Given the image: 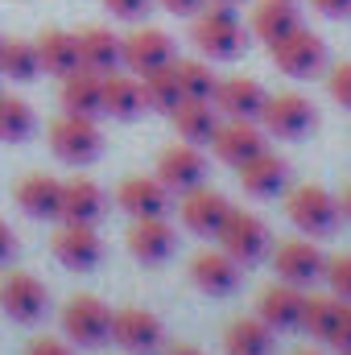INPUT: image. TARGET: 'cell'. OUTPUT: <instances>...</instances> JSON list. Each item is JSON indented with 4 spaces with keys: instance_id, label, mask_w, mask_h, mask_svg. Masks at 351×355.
<instances>
[{
    "instance_id": "d6a6232c",
    "label": "cell",
    "mask_w": 351,
    "mask_h": 355,
    "mask_svg": "<svg viewBox=\"0 0 351 355\" xmlns=\"http://www.w3.org/2000/svg\"><path fill=\"white\" fill-rule=\"evenodd\" d=\"M348 306H351V302H343V297H306L302 331L327 343V339H331V331L339 327V318H343V310H348Z\"/></svg>"
},
{
    "instance_id": "60d3db41",
    "label": "cell",
    "mask_w": 351,
    "mask_h": 355,
    "mask_svg": "<svg viewBox=\"0 0 351 355\" xmlns=\"http://www.w3.org/2000/svg\"><path fill=\"white\" fill-rule=\"evenodd\" d=\"M323 17H348L351 12V0H310Z\"/></svg>"
},
{
    "instance_id": "30bf717a",
    "label": "cell",
    "mask_w": 351,
    "mask_h": 355,
    "mask_svg": "<svg viewBox=\"0 0 351 355\" xmlns=\"http://www.w3.org/2000/svg\"><path fill=\"white\" fill-rule=\"evenodd\" d=\"M232 215V202L219 194V190H207V186H194L178 198V219L186 232L194 236H215L223 227V219Z\"/></svg>"
},
{
    "instance_id": "f546056e",
    "label": "cell",
    "mask_w": 351,
    "mask_h": 355,
    "mask_svg": "<svg viewBox=\"0 0 351 355\" xmlns=\"http://www.w3.org/2000/svg\"><path fill=\"white\" fill-rule=\"evenodd\" d=\"M0 75L12 83H33L42 75V58H37V42L25 37H4L0 42Z\"/></svg>"
},
{
    "instance_id": "74e56055",
    "label": "cell",
    "mask_w": 351,
    "mask_h": 355,
    "mask_svg": "<svg viewBox=\"0 0 351 355\" xmlns=\"http://www.w3.org/2000/svg\"><path fill=\"white\" fill-rule=\"evenodd\" d=\"M103 8L112 17H120V21H145L149 8H153V0H103Z\"/></svg>"
},
{
    "instance_id": "ac0fdd59",
    "label": "cell",
    "mask_w": 351,
    "mask_h": 355,
    "mask_svg": "<svg viewBox=\"0 0 351 355\" xmlns=\"http://www.w3.org/2000/svg\"><path fill=\"white\" fill-rule=\"evenodd\" d=\"M264 99H268L264 87L257 79H244V75L219 79V87H215V107H219V116H228V120H261Z\"/></svg>"
},
{
    "instance_id": "9a60e30c",
    "label": "cell",
    "mask_w": 351,
    "mask_h": 355,
    "mask_svg": "<svg viewBox=\"0 0 351 355\" xmlns=\"http://www.w3.org/2000/svg\"><path fill=\"white\" fill-rule=\"evenodd\" d=\"M116 202H120V211L128 215V219H157V215H166V207H170V190L162 186V178H124L120 182V190H116Z\"/></svg>"
},
{
    "instance_id": "cb8c5ba5",
    "label": "cell",
    "mask_w": 351,
    "mask_h": 355,
    "mask_svg": "<svg viewBox=\"0 0 351 355\" xmlns=\"http://www.w3.org/2000/svg\"><path fill=\"white\" fill-rule=\"evenodd\" d=\"M58 99H62V112H75V116H99V112H103V75H95V71H87V67L71 71V75L62 79Z\"/></svg>"
},
{
    "instance_id": "83f0119b",
    "label": "cell",
    "mask_w": 351,
    "mask_h": 355,
    "mask_svg": "<svg viewBox=\"0 0 351 355\" xmlns=\"http://www.w3.org/2000/svg\"><path fill=\"white\" fill-rule=\"evenodd\" d=\"M298 25H302V17H298V4H293V0H261V4L252 8V21H248L252 37H261L264 46L281 42V37L293 33Z\"/></svg>"
},
{
    "instance_id": "3957f363",
    "label": "cell",
    "mask_w": 351,
    "mask_h": 355,
    "mask_svg": "<svg viewBox=\"0 0 351 355\" xmlns=\"http://www.w3.org/2000/svg\"><path fill=\"white\" fill-rule=\"evenodd\" d=\"M285 215L298 232L306 236H327L339 227L343 211H339V198H331L323 186H298L285 194Z\"/></svg>"
},
{
    "instance_id": "7dc6e473",
    "label": "cell",
    "mask_w": 351,
    "mask_h": 355,
    "mask_svg": "<svg viewBox=\"0 0 351 355\" xmlns=\"http://www.w3.org/2000/svg\"><path fill=\"white\" fill-rule=\"evenodd\" d=\"M293 355H318V352H293Z\"/></svg>"
},
{
    "instance_id": "b9f144b4",
    "label": "cell",
    "mask_w": 351,
    "mask_h": 355,
    "mask_svg": "<svg viewBox=\"0 0 351 355\" xmlns=\"http://www.w3.org/2000/svg\"><path fill=\"white\" fill-rule=\"evenodd\" d=\"M166 4V12H178V17H194L207 0H162Z\"/></svg>"
},
{
    "instance_id": "f1b7e54d",
    "label": "cell",
    "mask_w": 351,
    "mask_h": 355,
    "mask_svg": "<svg viewBox=\"0 0 351 355\" xmlns=\"http://www.w3.org/2000/svg\"><path fill=\"white\" fill-rule=\"evenodd\" d=\"M37 58H42V71L54 75V79H67L71 71H79V37L67 33V29H46L37 37Z\"/></svg>"
},
{
    "instance_id": "4316f807",
    "label": "cell",
    "mask_w": 351,
    "mask_h": 355,
    "mask_svg": "<svg viewBox=\"0 0 351 355\" xmlns=\"http://www.w3.org/2000/svg\"><path fill=\"white\" fill-rule=\"evenodd\" d=\"M108 198L95 182H67L58 194V219L62 223H99Z\"/></svg>"
},
{
    "instance_id": "484cf974",
    "label": "cell",
    "mask_w": 351,
    "mask_h": 355,
    "mask_svg": "<svg viewBox=\"0 0 351 355\" xmlns=\"http://www.w3.org/2000/svg\"><path fill=\"white\" fill-rule=\"evenodd\" d=\"M103 112L116 116V120H132L145 107V91H141V75H124V71H108L103 75Z\"/></svg>"
},
{
    "instance_id": "7402d4cb",
    "label": "cell",
    "mask_w": 351,
    "mask_h": 355,
    "mask_svg": "<svg viewBox=\"0 0 351 355\" xmlns=\"http://www.w3.org/2000/svg\"><path fill=\"white\" fill-rule=\"evenodd\" d=\"M190 281H194V289H203L211 297H223V293H232L240 285V265L223 248L219 252H198L190 261Z\"/></svg>"
},
{
    "instance_id": "7c38bea8",
    "label": "cell",
    "mask_w": 351,
    "mask_h": 355,
    "mask_svg": "<svg viewBox=\"0 0 351 355\" xmlns=\"http://www.w3.org/2000/svg\"><path fill=\"white\" fill-rule=\"evenodd\" d=\"M211 149L223 166L240 170L244 162H252L264 149V132L257 128V120H219V128L211 137Z\"/></svg>"
},
{
    "instance_id": "1f68e13d",
    "label": "cell",
    "mask_w": 351,
    "mask_h": 355,
    "mask_svg": "<svg viewBox=\"0 0 351 355\" xmlns=\"http://www.w3.org/2000/svg\"><path fill=\"white\" fill-rule=\"evenodd\" d=\"M141 91H145V107H149V112H174L178 103L186 99V95H182V83H178L174 62L162 67V71L141 75Z\"/></svg>"
},
{
    "instance_id": "7a4b0ae2",
    "label": "cell",
    "mask_w": 351,
    "mask_h": 355,
    "mask_svg": "<svg viewBox=\"0 0 351 355\" xmlns=\"http://www.w3.org/2000/svg\"><path fill=\"white\" fill-rule=\"evenodd\" d=\"M103 149V132L95 124V116H75V112H62L54 124H50V153L67 166H87L99 157Z\"/></svg>"
},
{
    "instance_id": "c3c4849f",
    "label": "cell",
    "mask_w": 351,
    "mask_h": 355,
    "mask_svg": "<svg viewBox=\"0 0 351 355\" xmlns=\"http://www.w3.org/2000/svg\"><path fill=\"white\" fill-rule=\"evenodd\" d=\"M0 42H4V37H0Z\"/></svg>"
},
{
    "instance_id": "836d02e7",
    "label": "cell",
    "mask_w": 351,
    "mask_h": 355,
    "mask_svg": "<svg viewBox=\"0 0 351 355\" xmlns=\"http://www.w3.org/2000/svg\"><path fill=\"white\" fill-rule=\"evenodd\" d=\"M174 71H178V83H182L186 99H215L219 75H215V67L207 58H178Z\"/></svg>"
},
{
    "instance_id": "4dcf8cb0",
    "label": "cell",
    "mask_w": 351,
    "mask_h": 355,
    "mask_svg": "<svg viewBox=\"0 0 351 355\" xmlns=\"http://www.w3.org/2000/svg\"><path fill=\"white\" fill-rule=\"evenodd\" d=\"M223 352L228 355H273V327L261 318H240L223 331Z\"/></svg>"
},
{
    "instance_id": "5b68a950",
    "label": "cell",
    "mask_w": 351,
    "mask_h": 355,
    "mask_svg": "<svg viewBox=\"0 0 351 355\" xmlns=\"http://www.w3.org/2000/svg\"><path fill=\"white\" fill-rule=\"evenodd\" d=\"M314 120H318L314 103H310L306 95H298V91H281V95H268V99H264L261 124H264V132L277 137V141H298V137H306V132L314 128Z\"/></svg>"
},
{
    "instance_id": "6da1fadb",
    "label": "cell",
    "mask_w": 351,
    "mask_h": 355,
    "mask_svg": "<svg viewBox=\"0 0 351 355\" xmlns=\"http://www.w3.org/2000/svg\"><path fill=\"white\" fill-rule=\"evenodd\" d=\"M190 42L198 46V54L207 62H223V58H240L248 46V29L236 21V12L228 4H203L198 17L190 21Z\"/></svg>"
},
{
    "instance_id": "52a82bcc",
    "label": "cell",
    "mask_w": 351,
    "mask_h": 355,
    "mask_svg": "<svg viewBox=\"0 0 351 355\" xmlns=\"http://www.w3.org/2000/svg\"><path fill=\"white\" fill-rule=\"evenodd\" d=\"M268 50H273L277 71L289 75V79H310V75H318L323 62H327V46H323V37L310 33V29H302V25H298L293 33H285L281 42H273Z\"/></svg>"
},
{
    "instance_id": "4fadbf2b",
    "label": "cell",
    "mask_w": 351,
    "mask_h": 355,
    "mask_svg": "<svg viewBox=\"0 0 351 355\" xmlns=\"http://www.w3.org/2000/svg\"><path fill=\"white\" fill-rule=\"evenodd\" d=\"M50 248H54L58 265L79 268V272H83V268H95L99 257H103V244H99L95 223H62V227L54 232Z\"/></svg>"
},
{
    "instance_id": "d590c367",
    "label": "cell",
    "mask_w": 351,
    "mask_h": 355,
    "mask_svg": "<svg viewBox=\"0 0 351 355\" xmlns=\"http://www.w3.org/2000/svg\"><path fill=\"white\" fill-rule=\"evenodd\" d=\"M323 277L331 281V293H335V297L351 302V257H335V261H327Z\"/></svg>"
},
{
    "instance_id": "7bdbcfd3",
    "label": "cell",
    "mask_w": 351,
    "mask_h": 355,
    "mask_svg": "<svg viewBox=\"0 0 351 355\" xmlns=\"http://www.w3.org/2000/svg\"><path fill=\"white\" fill-rule=\"evenodd\" d=\"M12 252H17V236H12V227H8V223L0 219V265H4V261H8Z\"/></svg>"
},
{
    "instance_id": "e575fe53",
    "label": "cell",
    "mask_w": 351,
    "mask_h": 355,
    "mask_svg": "<svg viewBox=\"0 0 351 355\" xmlns=\"http://www.w3.org/2000/svg\"><path fill=\"white\" fill-rule=\"evenodd\" d=\"M33 137V107L17 95H0V141L21 145Z\"/></svg>"
},
{
    "instance_id": "ee69618b",
    "label": "cell",
    "mask_w": 351,
    "mask_h": 355,
    "mask_svg": "<svg viewBox=\"0 0 351 355\" xmlns=\"http://www.w3.org/2000/svg\"><path fill=\"white\" fill-rule=\"evenodd\" d=\"M162 355H203V352L190 347V343H170V347H162Z\"/></svg>"
},
{
    "instance_id": "d4e9b609",
    "label": "cell",
    "mask_w": 351,
    "mask_h": 355,
    "mask_svg": "<svg viewBox=\"0 0 351 355\" xmlns=\"http://www.w3.org/2000/svg\"><path fill=\"white\" fill-rule=\"evenodd\" d=\"M58 194L62 182L54 174H25L17 182V202L29 219H58Z\"/></svg>"
},
{
    "instance_id": "2e32d148",
    "label": "cell",
    "mask_w": 351,
    "mask_h": 355,
    "mask_svg": "<svg viewBox=\"0 0 351 355\" xmlns=\"http://www.w3.org/2000/svg\"><path fill=\"white\" fill-rule=\"evenodd\" d=\"M157 178H162L166 190L186 194V190H194V186L207 182V157L194 145H174V149H166L157 157Z\"/></svg>"
},
{
    "instance_id": "ba28073f",
    "label": "cell",
    "mask_w": 351,
    "mask_h": 355,
    "mask_svg": "<svg viewBox=\"0 0 351 355\" xmlns=\"http://www.w3.org/2000/svg\"><path fill=\"white\" fill-rule=\"evenodd\" d=\"M112 343L128 355H153V352H162L166 331H162V322L149 310L124 306V310L112 314Z\"/></svg>"
},
{
    "instance_id": "9c48e42d",
    "label": "cell",
    "mask_w": 351,
    "mask_h": 355,
    "mask_svg": "<svg viewBox=\"0 0 351 355\" xmlns=\"http://www.w3.org/2000/svg\"><path fill=\"white\" fill-rule=\"evenodd\" d=\"M0 310L12 322H37L50 310V289L33 272H8L0 281Z\"/></svg>"
},
{
    "instance_id": "277c9868",
    "label": "cell",
    "mask_w": 351,
    "mask_h": 355,
    "mask_svg": "<svg viewBox=\"0 0 351 355\" xmlns=\"http://www.w3.org/2000/svg\"><path fill=\"white\" fill-rule=\"evenodd\" d=\"M112 314H116V310H108L99 297L79 293V297H71L67 310H62V331H67V339L79 343V347H103V343H112Z\"/></svg>"
},
{
    "instance_id": "ab89813d",
    "label": "cell",
    "mask_w": 351,
    "mask_h": 355,
    "mask_svg": "<svg viewBox=\"0 0 351 355\" xmlns=\"http://www.w3.org/2000/svg\"><path fill=\"white\" fill-rule=\"evenodd\" d=\"M25 355H75V352H71L62 339H50V335H42V339H33V343H29V352H25Z\"/></svg>"
},
{
    "instance_id": "d6986e66",
    "label": "cell",
    "mask_w": 351,
    "mask_h": 355,
    "mask_svg": "<svg viewBox=\"0 0 351 355\" xmlns=\"http://www.w3.org/2000/svg\"><path fill=\"white\" fill-rule=\"evenodd\" d=\"M302 310H306V293L298 285H273L257 297V318L273 331H293L302 327Z\"/></svg>"
},
{
    "instance_id": "bcb514c9",
    "label": "cell",
    "mask_w": 351,
    "mask_h": 355,
    "mask_svg": "<svg viewBox=\"0 0 351 355\" xmlns=\"http://www.w3.org/2000/svg\"><path fill=\"white\" fill-rule=\"evenodd\" d=\"M211 4H228V8H232V4H240V0H211Z\"/></svg>"
},
{
    "instance_id": "8fae6325",
    "label": "cell",
    "mask_w": 351,
    "mask_h": 355,
    "mask_svg": "<svg viewBox=\"0 0 351 355\" xmlns=\"http://www.w3.org/2000/svg\"><path fill=\"white\" fill-rule=\"evenodd\" d=\"M273 268H277V277H281L285 285L306 289V285L323 281L327 261H323V252H318L310 240H281L277 252H273Z\"/></svg>"
},
{
    "instance_id": "f6af8a7d",
    "label": "cell",
    "mask_w": 351,
    "mask_h": 355,
    "mask_svg": "<svg viewBox=\"0 0 351 355\" xmlns=\"http://www.w3.org/2000/svg\"><path fill=\"white\" fill-rule=\"evenodd\" d=\"M339 211H343V215H348V219H351V190H348V194H343V198H339Z\"/></svg>"
},
{
    "instance_id": "f35d334b",
    "label": "cell",
    "mask_w": 351,
    "mask_h": 355,
    "mask_svg": "<svg viewBox=\"0 0 351 355\" xmlns=\"http://www.w3.org/2000/svg\"><path fill=\"white\" fill-rule=\"evenodd\" d=\"M327 343H331L339 355H351V306L343 310V318H339V327L331 331V339H327Z\"/></svg>"
},
{
    "instance_id": "8992f818",
    "label": "cell",
    "mask_w": 351,
    "mask_h": 355,
    "mask_svg": "<svg viewBox=\"0 0 351 355\" xmlns=\"http://www.w3.org/2000/svg\"><path fill=\"white\" fill-rule=\"evenodd\" d=\"M215 240H219V248H223L240 268L264 261V252H268V227H264L257 215L236 211V207H232V215L223 219V227L215 232Z\"/></svg>"
},
{
    "instance_id": "ffe728a7",
    "label": "cell",
    "mask_w": 351,
    "mask_h": 355,
    "mask_svg": "<svg viewBox=\"0 0 351 355\" xmlns=\"http://www.w3.org/2000/svg\"><path fill=\"white\" fill-rule=\"evenodd\" d=\"M174 244H178V236H174V227L166 223V215H157V219H132V227H128V252L141 265H162L174 252Z\"/></svg>"
},
{
    "instance_id": "e0dca14e",
    "label": "cell",
    "mask_w": 351,
    "mask_h": 355,
    "mask_svg": "<svg viewBox=\"0 0 351 355\" xmlns=\"http://www.w3.org/2000/svg\"><path fill=\"white\" fill-rule=\"evenodd\" d=\"M75 37H79V62L87 71L108 75V71H120L124 67V37H116L108 25H87Z\"/></svg>"
},
{
    "instance_id": "5bb4252c",
    "label": "cell",
    "mask_w": 351,
    "mask_h": 355,
    "mask_svg": "<svg viewBox=\"0 0 351 355\" xmlns=\"http://www.w3.org/2000/svg\"><path fill=\"white\" fill-rule=\"evenodd\" d=\"M170 62H178L170 33H162V29H137L132 37H124V67L132 75H149V71H162Z\"/></svg>"
},
{
    "instance_id": "603a6c76",
    "label": "cell",
    "mask_w": 351,
    "mask_h": 355,
    "mask_svg": "<svg viewBox=\"0 0 351 355\" xmlns=\"http://www.w3.org/2000/svg\"><path fill=\"white\" fill-rule=\"evenodd\" d=\"M170 116H174V128L186 145H211V137H215V128H219V107H215V99H182Z\"/></svg>"
},
{
    "instance_id": "8d00e7d4",
    "label": "cell",
    "mask_w": 351,
    "mask_h": 355,
    "mask_svg": "<svg viewBox=\"0 0 351 355\" xmlns=\"http://www.w3.org/2000/svg\"><path fill=\"white\" fill-rule=\"evenodd\" d=\"M327 91H331V99H335L339 107H348V112H351V62H339V67L331 71Z\"/></svg>"
},
{
    "instance_id": "44dd1931",
    "label": "cell",
    "mask_w": 351,
    "mask_h": 355,
    "mask_svg": "<svg viewBox=\"0 0 351 355\" xmlns=\"http://www.w3.org/2000/svg\"><path fill=\"white\" fill-rule=\"evenodd\" d=\"M240 186L252 194V198H273L289 186V166L285 157H277L273 149H261L252 162L240 166Z\"/></svg>"
}]
</instances>
